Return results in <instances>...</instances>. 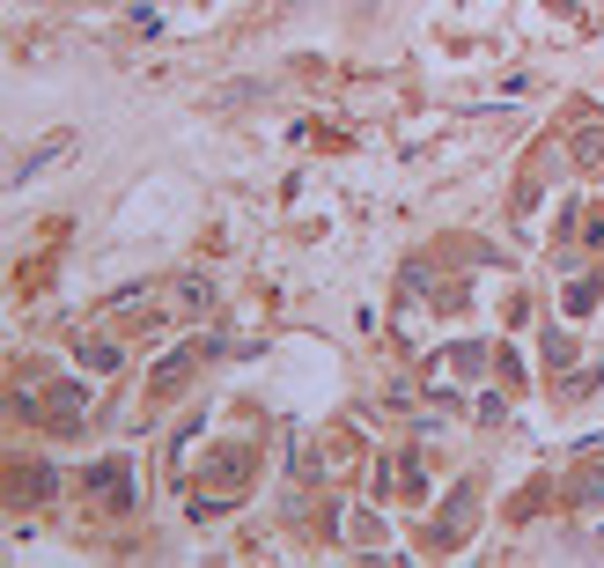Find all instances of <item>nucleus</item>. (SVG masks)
I'll return each instance as SVG.
<instances>
[{
    "mask_svg": "<svg viewBox=\"0 0 604 568\" xmlns=\"http://www.w3.org/2000/svg\"><path fill=\"white\" fill-rule=\"evenodd\" d=\"M215 354H221V340H185L177 354H169V362H155V370H147L155 398H177L185 384H193V370H199V362H215Z\"/></svg>",
    "mask_w": 604,
    "mask_h": 568,
    "instance_id": "f257e3e1",
    "label": "nucleus"
},
{
    "mask_svg": "<svg viewBox=\"0 0 604 568\" xmlns=\"http://www.w3.org/2000/svg\"><path fill=\"white\" fill-rule=\"evenodd\" d=\"M486 362H494V354H486L480 340H464V347H450V354H436V370L428 376H436V392H458V384H472Z\"/></svg>",
    "mask_w": 604,
    "mask_h": 568,
    "instance_id": "f03ea898",
    "label": "nucleus"
},
{
    "mask_svg": "<svg viewBox=\"0 0 604 568\" xmlns=\"http://www.w3.org/2000/svg\"><path fill=\"white\" fill-rule=\"evenodd\" d=\"M89 494H97V502H111V510H133V466H125V458L89 466Z\"/></svg>",
    "mask_w": 604,
    "mask_h": 568,
    "instance_id": "7ed1b4c3",
    "label": "nucleus"
},
{
    "mask_svg": "<svg viewBox=\"0 0 604 568\" xmlns=\"http://www.w3.org/2000/svg\"><path fill=\"white\" fill-rule=\"evenodd\" d=\"M169 310H185V318H207V310H215V281H207V273H185V281H169Z\"/></svg>",
    "mask_w": 604,
    "mask_h": 568,
    "instance_id": "20e7f679",
    "label": "nucleus"
},
{
    "mask_svg": "<svg viewBox=\"0 0 604 568\" xmlns=\"http://www.w3.org/2000/svg\"><path fill=\"white\" fill-rule=\"evenodd\" d=\"M568 155H575L582 171H597L604 163V119H575L568 125Z\"/></svg>",
    "mask_w": 604,
    "mask_h": 568,
    "instance_id": "39448f33",
    "label": "nucleus"
},
{
    "mask_svg": "<svg viewBox=\"0 0 604 568\" xmlns=\"http://www.w3.org/2000/svg\"><path fill=\"white\" fill-rule=\"evenodd\" d=\"M74 354H81V370H97V376L119 370V340H103V332H81V340H74Z\"/></svg>",
    "mask_w": 604,
    "mask_h": 568,
    "instance_id": "423d86ee",
    "label": "nucleus"
},
{
    "mask_svg": "<svg viewBox=\"0 0 604 568\" xmlns=\"http://www.w3.org/2000/svg\"><path fill=\"white\" fill-rule=\"evenodd\" d=\"M8 488H15V502H45V494L59 488V472H52V466H23Z\"/></svg>",
    "mask_w": 604,
    "mask_h": 568,
    "instance_id": "0eeeda50",
    "label": "nucleus"
},
{
    "mask_svg": "<svg viewBox=\"0 0 604 568\" xmlns=\"http://www.w3.org/2000/svg\"><path fill=\"white\" fill-rule=\"evenodd\" d=\"M472 532V488H458V502L442 510V524H436V539H464Z\"/></svg>",
    "mask_w": 604,
    "mask_h": 568,
    "instance_id": "6e6552de",
    "label": "nucleus"
},
{
    "mask_svg": "<svg viewBox=\"0 0 604 568\" xmlns=\"http://www.w3.org/2000/svg\"><path fill=\"white\" fill-rule=\"evenodd\" d=\"M59 155H67V133H52L45 149H37V155H30V163H23V171H15V185H30V177L45 171V163H59Z\"/></svg>",
    "mask_w": 604,
    "mask_h": 568,
    "instance_id": "1a4fd4ad",
    "label": "nucleus"
},
{
    "mask_svg": "<svg viewBox=\"0 0 604 568\" xmlns=\"http://www.w3.org/2000/svg\"><path fill=\"white\" fill-rule=\"evenodd\" d=\"M597 494H604V472H597V466L568 472V502H597Z\"/></svg>",
    "mask_w": 604,
    "mask_h": 568,
    "instance_id": "9d476101",
    "label": "nucleus"
},
{
    "mask_svg": "<svg viewBox=\"0 0 604 568\" xmlns=\"http://www.w3.org/2000/svg\"><path fill=\"white\" fill-rule=\"evenodd\" d=\"M597 296H604L597 281H582V288H568V318H582V310H590V303H597Z\"/></svg>",
    "mask_w": 604,
    "mask_h": 568,
    "instance_id": "9b49d317",
    "label": "nucleus"
}]
</instances>
